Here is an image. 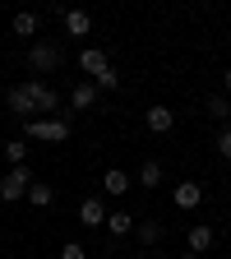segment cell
<instances>
[{
    "instance_id": "cell-3",
    "label": "cell",
    "mask_w": 231,
    "mask_h": 259,
    "mask_svg": "<svg viewBox=\"0 0 231 259\" xmlns=\"http://www.w3.org/2000/svg\"><path fill=\"white\" fill-rule=\"evenodd\" d=\"M28 190H32V171L28 167H10L0 176V199H28Z\"/></svg>"
},
{
    "instance_id": "cell-5",
    "label": "cell",
    "mask_w": 231,
    "mask_h": 259,
    "mask_svg": "<svg viewBox=\"0 0 231 259\" xmlns=\"http://www.w3.org/2000/svg\"><path fill=\"white\" fill-rule=\"evenodd\" d=\"M171 204H176L180 213H190V208H199V204H204V185H194V181H180V185L171 190Z\"/></svg>"
},
{
    "instance_id": "cell-12",
    "label": "cell",
    "mask_w": 231,
    "mask_h": 259,
    "mask_svg": "<svg viewBox=\"0 0 231 259\" xmlns=\"http://www.w3.org/2000/svg\"><path fill=\"white\" fill-rule=\"evenodd\" d=\"M129 236H134V241H139V245L148 250V245H157V241H162V227H157V222L148 218V222H134V232H129Z\"/></svg>"
},
{
    "instance_id": "cell-19",
    "label": "cell",
    "mask_w": 231,
    "mask_h": 259,
    "mask_svg": "<svg viewBox=\"0 0 231 259\" xmlns=\"http://www.w3.org/2000/svg\"><path fill=\"white\" fill-rule=\"evenodd\" d=\"M208 111L226 125V120H231V97H226V93H213V97H208Z\"/></svg>"
},
{
    "instance_id": "cell-9",
    "label": "cell",
    "mask_w": 231,
    "mask_h": 259,
    "mask_svg": "<svg viewBox=\"0 0 231 259\" xmlns=\"http://www.w3.org/2000/svg\"><path fill=\"white\" fill-rule=\"evenodd\" d=\"M176 111L171 107H148V135H171Z\"/></svg>"
},
{
    "instance_id": "cell-10",
    "label": "cell",
    "mask_w": 231,
    "mask_h": 259,
    "mask_svg": "<svg viewBox=\"0 0 231 259\" xmlns=\"http://www.w3.org/2000/svg\"><path fill=\"white\" fill-rule=\"evenodd\" d=\"M79 222L83 227H107V204L102 199H83L79 204Z\"/></svg>"
},
{
    "instance_id": "cell-4",
    "label": "cell",
    "mask_w": 231,
    "mask_h": 259,
    "mask_svg": "<svg viewBox=\"0 0 231 259\" xmlns=\"http://www.w3.org/2000/svg\"><path fill=\"white\" fill-rule=\"evenodd\" d=\"M28 97H32V111L37 116H56V107H60V93L42 79H28Z\"/></svg>"
},
{
    "instance_id": "cell-25",
    "label": "cell",
    "mask_w": 231,
    "mask_h": 259,
    "mask_svg": "<svg viewBox=\"0 0 231 259\" xmlns=\"http://www.w3.org/2000/svg\"><path fill=\"white\" fill-rule=\"evenodd\" d=\"M180 259H204V254H180Z\"/></svg>"
},
{
    "instance_id": "cell-21",
    "label": "cell",
    "mask_w": 231,
    "mask_h": 259,
    "mask_svg": "<svg viewBox=\"0 0 231 259\" xmlns=\"http://www.w3.org/2000/svg\"><path fill=\"white\" fill-rule=\"evenodd\" d=\"M60 259H88V250H83L79 241H65V245H60Z\"/></svg>"
},
{
    "instance_id": "cell-8",
    "label": "cell",
    "mask_w": 231,
    "mask_h": 259,
    "mask_svg": "<svg viewBox=\"0 0 231 259\" xmlns=\"http://www.w3.org/2000/svg\"><path fill=\"white\" fill-rule=\"evenodd\" d=\"M60 19H65V32H70V37H88L93 32V14L88 10H65Z\"/></svg>"
},
{
    "instance_id": "cell-1",
    "label": "cell",
    "mask_w": 231,
    "mask_h": 259,
    "mask_svg": "<svg viewBox=\"0 0 231 259\" xmlns=\"http://www.w3.org/2000/svg\"><path fill=\"white\" fill-rule=\"evenodd\" d=\"M23 139L28 144H65V139H70V116H32V120H23Z\"/></svg>"
},
{
    "instance_id": "cell-22",
    "label": "cell",
    "mask_w": 231,
    "mask_h": 259,
    "mask_svg": "<svg viewBox=\"0 0 231 259\" xmlns=\"http://www.w3.org/2000/svg\"><path fill=\"white\" fill-rule=\"evenodd\" d=\"M116 83H120V74H116V70H107L102 79H93V88H97V93H102V88H116Z\"/></svg>"
},
{
    "instance_id": "cell-23",
    "label": "cell",
    "mask_w": 231,
    "mask_h": 259,
    "mask_svg": "<svg viewBox=\"0 0 231 259\" xmlns=\"http://www.w3.org/2000/svg\"><path fill=\"white\" fill-rule=\"evenodd\" d=\"M217 153L231 162V130H222V135H217Z\"/></svg>"
},
{
    "instance_id": "cell-7",
    "label": "cell",
    "mask_w": 231,
    "mask_h": 259,
    "mask_svg": "<svg viewBox=\"0 0 231 259\" xmlns=\"http://www.w3.org/2000/svg\"><path fill=\"white\" fill-rule=\"evenodd\" d=\"M5 102H10V111H14L19 120H32V97H28V83H14V88L5 93Z\"/></svg>"
},
{
    "instance_id": "cell-16",
    "label": "cell",
    "mask_w": 231,
    "mask_h": 259,
    "mask_svg": "<svg viewBox=\"0 0 231 259\" xmlns=\"http://www.w3.org/2000/svg\"><path fill=\"white\" fill-rule=\"evenodd\" d=\"M107 227H111V236H129L134 232V218H129L125 208H116V213H107Z\"/></svg>"
},
{
    "instance_id": "cell-20",
    "label": "cell",
    "mask_w": 231,
    "mask_h": 259,
    "mask_svg": "<svg viewBox=\"0 0 231 259\" xmlns=\"http://www.w3.org/2000/svg\"><path fill=\"white\" fill-rule=\"evenodd\" d=\"M157 181H162V162H153V157H148V162H144V171H139V185H148V190H153Z\"/></svg>"
},
{
    "instance_id": "cell-14",
    "label": "cell",
    "mask_w": 231,
    "mask_h": 259,
    "mask_svg": "<svg viewBox=\"0 0 231 259\" xmlns=\"http://www.w3.org/2000/svg\"><path fill=\"white\" fill-rule=\"evenodd\" d=\"M28 204H32V208H51V204H56V190H51V185H42V181H32Z\"/></svg>"
},
{
    "instance_id": "cell-11",
    "label": "cell",
    "mask_w": 231,
    "mask_h": 259,
    "mask_svg": "<svg viewBox=\"0 0 231 259\" xmlns=\"http://www.w3.org/2000/svg\"><path fill=\"white\" fill-rule=\"evenodd\" d=\"M213 236H217V232H213L208 222L190 227V254H208V250H213Z\"/></svg>"
},
{
    "instance_id": "cell-26",
    "label": "cell",
    "mask_w": 231,
    "mask_h": 259,
    "mask_svg": "<svg viewBox=\"0 0 231 259\" xmlns=\"http://www.w3.org/2000/svg\"><path fill=\"white\" fill-rule=\"evenodd\" d=\"M144 259H162V254H144Z\"/></svg>"
},
{
    "instance_id": "cell-24",
    "label": "cell",
    "mask_w": 231,
    "mask_h": 259,
    "mask_svg": "<svg viewBox=\"0 0 231 259\" xmlns=\"http://www.w3.org/2000/svg\"><path fill=\"white\" fill-rule=\"evenodd\" d=\"M222 88H226V97H231V70H222Z\"/></svg>"
},
{
    "instance_id": "cell-17",
    "label": "cell",
    "mask_w": 231,
    "mask_h": 259,
    "mask_svg": "<svg viewBox=\"0 0 231 259\" xmlns=\"http://www.w3.org/2000/svg\"><path fill=\"white\" fill-rule=\"evenodd\" d=\"M102 190H107V194H125V190H129V176H125L120 167H111V171L102 176Z\"/></svg>"
},
{
    "instance_id": "cell-18",
    "label": "cell",
    "mask_w": 231,
    "mask_h": 259,
    "mask_svg": "<svg viewBox=\"0 0 231 259\" xmlns=\"http://www.w3.org/2000/svg\"><path fill=\"white\" fill-rule=\"evenodd\" d=\"M5 157H10V167H28V139H10Z\"/></svg>"
},
{
    "instance_id": "cell-6",
    "label": "cell",
    "mask_w": 231,
    "mask_h": 259,
    "mask_svg": "<svg viewBox=\"0 0 231 259\" xmlns=\"http://www.w3.org/2000/svg\"><path fill=\"white\" fill-rule=\"evenodd\" d=\"M79 70H83V74H93V79H102V74L111 70V60H107V51H102V47H88V51H79Z\"/></svg>"
},
{
    "instance_id": "cell-2",
    "label": "cell",
    "mask_w": 231,
    "mask_h": 259,
    "mask_svg": "<svg viewBox=\"0 0 231 259\" xmlns=\"http://www.w3.org/2000/svg\"><path fill=\"white\" fill-rule=\"evenodd\" d=\"M60 47L56 42H32L28 47V70H37V74H51V70H60Z\"/></svg>"
},
{
    "instance_id": "cell-13",
    "label": "cell",
    "mask_w": 231,
    "mask_h": 259,
    "mask_svg": "<svg viewBox=\"0 0 231 259\" xmlns=\"http://www.w3.org/2000/svg\"><path fill=\"white\" fill-rule=\"evenodd\" d=\"M93 102H97V88H93V83H74V88H70V107L88 111Z\"/></svg>"
},
{
    "instance_id": "cell-15",
    "label": "cell",
    "mask_w": 231,
    "mask_h": 259,
    "mask_svg": "<svg viewBox=\"0 0 231 259\" xmlns=\"http://www.w3.org/2000/svg\"><path fill=\"white\" fill-rule=\"evenodd\" d=\"M14 32H19V37H37V32H42V19L37 14H14Z\"/></svg>"
}]
</instances>
